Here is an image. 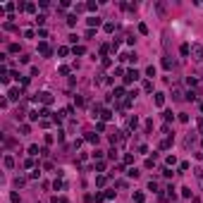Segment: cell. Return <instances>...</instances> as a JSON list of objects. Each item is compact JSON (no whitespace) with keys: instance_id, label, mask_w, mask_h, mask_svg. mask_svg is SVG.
I'll list each match as a JSON object with an SVG mask.
<instances>
[{"instance_id":"cell-19","label":"cell","mask_w":203,"mask_h":203,"mask_svg":"<svg viewBox=\"0 0 203 203\" xmlns=\"http://www.w3.org/2000/svg\"><path fill=\"white\" fill-rule=\"evenodd\" d=\"M136 124H139V120L136 117H129V129H136Z\"/></svg>"},{"instance_id":"cell-18","label":"cell","mask_w":203,"mask_h":203,"mask_svg":"<svg viewBox=\"0 0 203 203\" xmlns=\"http://www.w3.org/2000/svg\"><path fill=\"white\" fill-rule=\"evenodd\" d=\"M186 98H189V100H196V98H198V91H189Z\"/></svg>"},{"instance_id":"cell-2","label":"cell","mask_w":203,"mask_h":203,"mask_svg":"<svg viewBox=\"0 0 203 203\" xmlns=\"http://www.w3.org/2000/svg\"><path fill=\"white\" fill-rule=\"evenodd\" d=\"M139 77H141V74H139L136 69H129V72L124 74V84H132V81H136Z\"/></svg>"},{"instance_id":"cell-27","label":"cell","mask_w":203,"mask_h":203,"mask_svg":"<svg viewBox=\"0 0 203 203\" xmlns=\"http://www.w3.org/2000/svg\"><path fill=\"white\" fill-rule=\"evenodd\" d=\"M36 153H41L38 146H29V155H36Z\"/></svg>"},{"instance_id":"cell-24","label":"cell","mask_w":203,"mask_h":203,"mask_svg":"<svg viewBox=\"0 0 203 203\" xmlns=\"http://www.w3.org/2000/svg\"><path fill=\"white\" fill-rule=\"evenodd\" d=\"M60 74H62V77H67V74H69V67L62 65V67H60Z\"/></svg>"},{"instance_id":"cell-7","label":"cell","mask_w":203,"mask_h":203,"mask_svg":"<svg viewBox=\"0 0 203 203\" xmlns=\"http://www.w3.org/2000/svg\"><path fill=\"white\" fill-rule=\"evenodd\" d=\"M194 174H196V179H198V184H201V189H203V167H196Z\"/></svg>"},{"instance_id":"cell-5","label":"cell","mask_w":203,"mask_h":203,"mask_svg":"<svg viewBox=\"0 0 203 203\" xmlns=\"http://www.w3.org/2000/svg\"><path fill=\"white\" fill-rule=\"evenodd\" d=\"M38 50H41V55H43V57H50V45L48 43H38Z\"/></svg>"},{"instance_id":"cell-23","label":"cell","mask_w":203,"mask_h":203,"mask_svg":"<svg viewBox=\"0 0 203 203\" xmlns=\"http://www.w3.org/2000/svg\"><path fill=\"white\" fill-rule=\"evenodd\" d=\"M10 201H12V203H19V194L12 191V194H10Z\"/></svg>"},{"instance_id":"cell-16","label":"cell","mask_w":203,"mask_h":203,"mask_svg":"<svg viewBox=\"0 0 203 203\" xmlns=\"http://www.w3.org/2000/svg\"><path fill=\"white\" fill-rule=\"evenodd\" d=\"M155 10H158V12H160V15H162V17H165V5H162V3H155Z\"/></svg>"},{"instance_id":"cell-1","label":"cell","mask_w":203,"mask_h":203,"mask_svg":"<svg viewBox=\"0 0 203 203\" xmlns=\"http://www.w3.org/2000/svg\"><path fill=\"white\" fill-rule=\"evenodd\" d=\"M191 57L196 60V62H201V60H203V45L201 43H194L191 45Z\"/></svg>"},{"instance_id":"cell-26","label":"cell","mask_w":203,"mask_h":203,"mask_svg":"<svg viewBox=\"0 0 203 203\" xmlns=\"http://www.w3.org/2000/svg\"><path fill=\"white\" fill-rule=\"evenodd\" d=\"M103 29H105V31H108V33H112V31H115V24H110V22H108V24H105V26H103Z\"/></svg>"},{"instance_id":"cell-30","label":"cell","mask_w":203,"mask_h":203,"mask_svg":"<svg viewBox=\"0 0 203 203\" xmlns=\"http://www.w3.org/2000/svg\"><path fill=\"white\" fill-rule=\"evenodd\" d=\"M198 132H201V134H203V117H201V120H198Z\"/></svg>"},{"instance_id":"cell-12","label":"cell","mask_w":203,"mask_h":203,"mask_svg":"<svg viewBox=\"0 0 203 203\" xmlns=\"http://www.w3.org/2000/svg\"><path fill=\"white\" fill-rule=\"evenodd\" d=\"M144 198H146V196L141 194V191H136V194H134V203H144Z\"/></svg>"},{"instance_id":"cell-14","label":"cell","mask_w":203,"mask_h":203,"mask_svg":"<svg viewBox=\"0 0 203 203\" xmlns=\"http://www.w3.org/2000/svg\"><path fill=\"white\" fill-rule=\"evenodd\" d=\"M112 96H115V98H122V96H124V89H122V86H117V89H115V93H112Z\"/></svg>"},{"instance_id":"cell-17","label":"cell","mask_w":203,"mask_h":203,"mask_svg":"<svg viewBox=\"0 0 203 203\" xmlns=\"http://www.w3.org/2000/svg\"><path fill=\"white\" fill-rule=\"evenodd\" d=\"M24 10H26V12H36V5H33V3H26Z\"/></svg>"},{"instance_id":"cell-4","label":"cell","mask_w":203,"mask_h":203,"mask_svg":"<svg viewBox=\"0 0 203 203\" xmlns=\"http://www.w3.org/2000/svg\"><path fill=\"white\" fill-rule=\"evenodd\" d=\"M19 96H22V91H19V89H10L7 91V100H19Z\"/></svg>"},{"instance_id":"cell-3","label":"cell","mask_w":203,"mask_h":203,"mask_svg":"<svg viewBox=\"0 0 203 203\" xmlns=\"http://www.w3.org/2000/svg\"><path fill=\"white\" fill-rule=\"evenodd\" d=\"M38 100H41V103H45V105H50L53 103V93H48V91H43V93H38V96H36Z\"/></svg>"},{"instance_id":"cell-10","label":"cell","mask_w":203,"mask_h":203,"mask_svg":"<svg viewBox=\"0 0 203 203\" xmlns=\"http://www.w3.org/2000/svg\"><path fill=\"white\" fill-rule=\"evenodd\" d=\"M89 26H91V29H93V26H100V17H91L89 19Z\"/></svg>"},{"instance_id":"cell-9","label":"cell","mask_w":203,"mask_h":203,"mask_svg":"<svg viewBox=\"0 0 203 203\" xmlns=\"http://www.w3.org/2000/svg\"><path fill=\"white\" fill-rule=\"evenodd\" d=\"M5 167H7V170L15 167V158H12V155H5Z\"/></svg>"},{"instance_id":"cell-21","label":"cell","mask_w":203,"mask_h":203,"mask_svg":"<svg viewBox=\"0 0 203 203\" xmlns=\"http://www.w3.org/2000/svg\"><path fill=\"white\" fill-rule=\"evenodd\" d=\"M67 24H69V26L77 24V15H69V17H67Z\"/></svg>"},{"instance_id":"cell-6","label":"cell","mask_w":203,"mask_h":203,"mask_svg":"<svg viewBox=\"0 0 203 203\" xmlns=\"http://www.w3.org/2000/svg\"><path fill=\"white\" fill-rule=\"evenodd\" d=\"M172 98H174V100H182V98H184V93H182L179 86H174V89H172Z\"/></svg>"},{"instance_id":"cell-22","label":"cell","mask_w":203,"mask_h":203,"mask_svg":"<svg viewBox=\"0 0 203 203\" xmlns=\"http://www.w3.org/2000/svg\"><path fill=\"white\" fill-rule=\"evenodd\" d=\"M162 115H165V120H167V122H172V120H174V115H172V110H165Z\"/></svg>"},{"instance_id":"cell-28","label":"cell","mask_w":203,"mask_h":203,"mask_svg":"<svg viewBox=\"0 0 203 203\" xmlns=\"http://www.w3.org/2000/svg\"><path fill=\"white\" fill-rule=\"evenodd\" d=\"M162 67H165V69H170V67H172V62H170V57H165V60H162Z\"/></svg>"},{"instance_id":"cell-13","label":"cell","mask_w":203,"mask_h":203,"mask_svg":"<svg viewBox=\"0 0 203 203\" xmlns=\"http://www.w3.org/2000/svg\"><path fill=\"white\" fill-rule=\"evenodd\" d=\"M38 117H41V112H38V110H31V112H29V120H31V122H36Z\"/></svg>"},{"instance_id":"cell-11","label":"cell","mask_w":203,"mask_h":203,"mask_svg":"<svg viewBox=\"0 0 203 203\" xmlns=\"http://www.w3.org/2000/svg\"><path fill=\"white\" fill-rule=\"evenodd\" d=\"M86 139H89L91 144H98V134H93V132H89V134H86Z\"/></svg>"},{"instance_id":"cell-20","label":"cell","mask_w":203,"mask_h":203,"mask_svg":"<svg viewBox=\"0 0 203 203\" xmlns=\"http://www.w3.org/2000/svg\"><path fill=\"white\" fill-rule=\"evenodd\" d=\"M127 174H129V177H134V179H136V177H139V174H141V172L136 170V167H132V170H129V172H127Z\"/></svg>"},{"instance_id":"cell-15","label":"cell","mask_w":203,"mask_h":203,"mask_svg":"<svg viewBox=\"0 0 203 203\" xmlns=\"http://www.w3.org/2000/svg\"><path fill=\"white\" fill-rule=\"evenodd\" d=\"M100 117L108 122V120H112V112H110V110H103V112H100Z\"/></svg>"},{"instance_id":"cell-25","label":"cell","mask_w":203,"mask_h":203,"mask_svg":"<svg viewBox=\"0 0 203 203\" xmlns=\"http://www.w3.org/2000/svg\"><path fill=\"white\" fill-rule=\"evenodd\" d=\"M146 74H148V77H155V67H153V65L146 67Z\"/></svg>"},{"instance_id":"cell-29","label":"cell","mask_w":203,"mask_h":203,"mask_svg":"<svg viewBox=\"0 0 203 203\" xmlns=\"http://www.w3.org/2000/svg\"><path fill=\"white\" fill-rule=\"evenodd\" d=\"M182 196H186V198H189V196H191V189L184 186V189H182Z\"/></svg>"},{"instance_id":"cell-8","label":"cell","mask_w":203,"mask_h":203,"mask_svg":"<svg viewBox=\"0 0 203 203\" xmlns=\"http://www.w3.org/2000/svg\"><path fill=\"white\" fill-rule=\"evenodd\" d=\"M155 105H158V108H162V103H165V93H155Z\"/></svg>"}]
</instances>
